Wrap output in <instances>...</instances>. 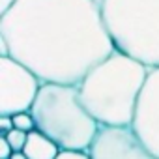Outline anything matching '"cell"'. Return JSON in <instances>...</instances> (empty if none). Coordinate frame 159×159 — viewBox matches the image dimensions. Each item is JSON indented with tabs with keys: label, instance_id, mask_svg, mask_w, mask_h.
Segmentation results:
<instances>
[{
	"label": "cell",
	"instance_id": "6da1fadb",
	"mask_svg": "<svg viewBox=\"0 0 159 159\" xmlns=\"http://www.w3.org/2000/svg\"><path fill=\"white\" fill-rule=\"evenodd\" d=\"M0 51L41 83L79 86L116 47L99 0H17L0 15Z\"/></svg>",
	"mask_w": 159,
	"mask_h": 159
},
{
	"label": "cell",
	"instance_id": "7a4b0ae2",
	"mask_svg": "<svg viewBox=\"0 0 159 159\" xmlns=\"http://www.w3.org/2000/svg\"><path fill=\"white\" fill-rule=\"evenodd\" d=\"M150 67L114 51L79 83V98L99 125H133Z\"/></svg>",
	"mask_w": 159,
	"mask_h": 159
},
{
	"label": "cell",
	"instance_id": "3957f363",
	"mask_svg": "<svg viewBox=\"0 0 159 159\" xmlns=\"http://www.w3.org/2000/svg\"><path fill=\"white\" fill-rule=\"evenodd\" d=\"M30 112L36 129L54 140L60 150L88 152L99 131L98 120L79 98V88L71 84L43 83Z\"/></svg>",
	"mask_w": 159,
	"mask_h": 159
},
{
	"label": "cell",
	"instance_id": "277c9868",
	"mask_svg": "<svg viewBox=\"0 0 159 159\" xmlns=\"http://www.w3.org/2000/svg\"><path fill=\"white\" fill-rule=\"evenodd\" d=\"M101 11L116 51L159 67V0H101Z\"/></svg>",
	"mask_w": 159,
	"mask_h": 159
},
{
	"label": "cell",
	"instance_id": "5b68a950",
	"mask_svg": "<svg viewBox=\"0 0 159 159\" xmlns=\"http://www.w3.org/2000/svg\"><path fill=\"white\" fill-rule=\"evenodd\" d=\"M41 84L25 64L11 56H0V114L13 116L30 111Z\"/></svg>",
	"mask_w": 159,
	"mask_h": 159
},
{
	"label": "cell",
	"instance_id": "8992f818",
	"mask_svg": "<svg viewBox=\"0 0 159 159\" xmlns=\"http://www.w3.org/2000/svg\"><path fill=\"white\" fill-rule=\"evenodd\" d=\"M88 153L92 159H159L144 144L133 125H99Z\"/></svg>",
	"mask_w": 159,
	"mask_h": 159
},
{
	"label": "cell",
	"instance_id": "52a82bcc",
	"mask_svg": "<svg viewBox=\"0 0 159 159\" xmlns=\"http://www.w3.org/2000/svg\"><path fill=\"white\" fill-rule=\"evenodd\" d=\"M133 129L159 157V67L150 69L148 81L139 99Z\"/></svg>",
	"mask_w": 159,
	"mask_h": 159
},
{
	"label": "cell",
	"instance_id": "ba28073f",
	"mask_svg": "<svg viewBox=\"0 0 159 159\" xmlns=\"http://www.w3.org/2000/svg\"><path fill=\"white\" fill-rule=\"evenodd\" d=\"M23 152L28 159H56L62 150L54 140H51L47 135H43L41 131L36 129V131L28 133V140H26Z\"/></svg>",
	"mask_w": 159,
	"mask_h": 159
},
{
	"label": "cell",
	"instance_id": "9c48e42d",
	"mask_svg": "<svg viewBox=\"0 0 159 159\" xmlns=\"http://www.w3.org/2000/svg\"><path fill=\"white\" fill-rule=\"evenodd\" d=\"M11 118H13V127H15V129L25 131V133L36 131V120H34V116H32L30 111H26V112H17V114H13Z\"/></svg>",
	"mask_w": 159,
	"mask_h": 159
},
{
	"label": "cell",
	"instance_id": "30bf717a",
	"mask_svg": "<svg viewBox=\"0 0 159 159\" xmlns=\"http://www.w3.org/2000/svg\"><path fill=\"white\" fill-rule=\"evenodd\" d=\"M2 137H6L8 139V142L11 144V148H13V152H21L23 148H25V144H26V140H28V133H25V131H19V129H11L8 135H2Z\"/></svg>",
	"mask_w": 159,
	"mask_h": 159
},
{
	"label": "cell",
	"instance_id": "8fae6325",
	"mask_svg": "<svg viewBox=\"0 0 159 159\" xmlns=\"http://www.w3.org/2000/svg\"><path fill=\"white\" fill-rule=\"evenodd\" d=\"M56 159H92L88 152L83 150H62Z\"/></svg>",
	"mask_w": 159,
	"mask_h": 159
},
{
	"label": "cell",
	"instance_id": "7c38bea8",
	"mask_svg": "<svg viewBox=\"0 0 159 159\" xmlns=\"http://www.w3.org/2000/svg\"><path fill=\"white\" fill-rule=\"evenodd\" d=\"M11 155H13V148H11V144L8 142L6 137L0 135V159H10Z\"/></svg>",
	"mask_w": 159,
	"mask_h": 159
},
{
	"label": "cell",
	"instance_id": "4fadbf2b",
	"mask_svg": "<svg viewBox=\"0 0 159 159\" xmlns=\"http://www.w3.org/2000/svg\"><path fill=\"white\" fill-rule=\"evenodd\" d=\"M11 129H13V118H11V116H2V114H0V133H2V135H8Z\"/></svg>",
	"mask_w": 159,
	"mask_h": 159
},
{
	"label": "cell",
	"instance_id": "5bb4252c",
	"mask_svg": "<svg viewBox=\"0 0 159 159\" xmlns=\"http://www.w3.org/2000/svg\"><path fill=\"white\" fill-rule=\"evenodd\" d=\"M15 4H17V0H0V15L8 13Z\"/></svg>",
	"mask_w": 159,
	"mask_h": 159
},
{
	"label": "cell",
	"instance_id": "9a60e30c",
	"mask_svg": "<svg viewBox=\"0 0 159 159\" xmlns=\"http://www.w3.org/2000/svg\"><path fill=\"white\" fill-rule=\"evenodd\" d=\"M10 159H28V157H26V155H25V152L21 150V152H13V155H11Z\"/></svg>",
	"mask_w": 159,
	"mask_h": 159
},
{
	"label": "cell",
	"instance_id": "2e32d148",
	"mask_svg": "<svg viewBox=\"0 0 159 159\" xmlns=\"http://www.w3.org/2000/svg\"><path fill=\"white\" fill-rule=\"evenodd\" d=\"M99 2H101V0H99Z\"/></svg>",
	"mask_w": 159,
	"mask_h": 159
}]
</instances>
